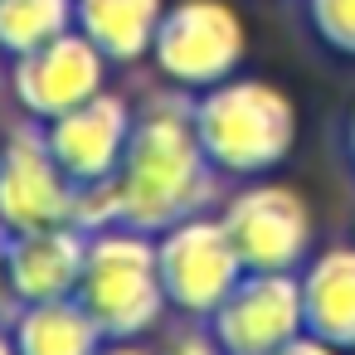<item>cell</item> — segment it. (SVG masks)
Returning <instances> with one entry per match:
<instances>
[{
	"label": "cell",
	"mask_w": 355,
	"mask_h": 355,
	"mask_svg": "<svg viewBox=\"0 0 355 355\" xmlns=\"http://www.w3.org/2000/svg\"><path fill=\"white\" fill-rule=\"evenodd\" d=\"M73 297L93 311L107 340H137L156 331L171 306L161 282L156 234L132 224H107L88 234V258H83V277Z\"/></svg>",
	"instance_id": "3957f363"
},
{
	"label": "cell",
	"mask_w": 355,
	"mask_h": 355,
	"mask_svg": "<svg viewBox=\"0 0 355 355\" xmlns=\"http://www.w3.org/2000/svg\"><path fill=\"white\" fill-rule=\"evenodd\" d=\"M205 331L224 355H277L306 331L302 272H243Z\"/></svg>",
	"instance_id": "52a82bcc"
},
{
	"label": "cell",
	"mask_w": 355,
	"mask_h": 355,
	"mask_svg": "<svg viewBox=\"0 0 355 355\" xmlns=\"http://www.w3.org/2000/svg\"><path fill=\"white\" fill-rule=\"evenodd\" d=\"M78 20V0H0V54H30Z\"/></svg>",
	"instance_id": "9a60e30c"
},
{
	"label": "cell",
	"mask_w": 355,
	"mask_h": 355,
	"mask_svg": "<svg viewBox=\"0 0 355 355\" xmlns=\"http://www.w3.org/2000/svg\"><path fill=\"white\" fill-rule=\"evenodd\" d=\"M6 302H15V297H10V229L0 224V306Z\"/></svg>",
	"instance_id": "d6986e66"
},
{
	"label": "cell",
	"mask_w": 355,
	"mask_h": 355,
	"mask_svg": "<svg viewBox=\"0 0 355 355\" xmlns=\"http://www.w3.org/2000/svg\"><path fill=\"white\" fill-rule=\"evenodd\" d=\"M73 195L78 185L59 166L44 122H20L0 141V224L10 234L20 229H44V224H69L73 219Z\"/></svg>",
	"instance_id": "9c48e42d"
},
{
	"label": "cell",
	"mask_w": 355,
	"mask_h": 355,
	"mask_svg": "<svg viewBox=\"0 0 355 355\" xmlns=\"http://www.w3.org/2000/svg\"><path fill=\"white\" fill-rule=\"evenodd\" d=\"M122 224L161 234L219 195V171L195 132V93L161 88L137 107V127L117 171Z\"/></svg>",
	"instance_id": "6da1fadb"
},
{
	"label": "cell",
	"mask_w": 355,
	"mask_h": 355,
	"mask_svg": "<svg viewBox=\"0 0 355 355\" xmlns=\"http://www.w3.org/2000/svg\"><path fill=\"white\" fill-rule=\"evenodd\" d=\"M98 355H166V350H151V345H141V336H137V340H103Z\"/></svg>",
	"instance_id": "ffe728a7"
},
{
	"label": "cell",
	"mask_w": 355,
	"mask_h": 355,
	"mask_svg": "<svg viewBox=\"0 0 355 355\" xmlns=\"http://www.w3.org/2000/svg\"><path fill=\"white\" fill-rule=\"evenodd\" d=\"M0 59H6V54H0Z\"/></svg>",
	"instance_id": "603a6c76"
},
{
	"label": "cell",
	"mask_w": 355,
	"mask_h": 355,
	"mask_svg": "<svg viewBox=\"0 0 355 355\" xmlns=\"http://www.w3.org/2000/svg\"><path fill=\"white\" fill-rule=\"evenodd\" d=\"M161 15H166V0H78L73 25L112 64H141V59H151Z\"/></svg>",
	"instance_id": "5bb4252c"
},
{
	"label": "cell",
	"mask_w": 355,
	"mask_h": 355,
	"mask_svg": "<svg viewBox=\"0 0 355 355\" xmlns=\"http://www.w3.org/2000/svg\"><path fill=\"white\" fill-rule=\"evenodd\" d=\"M107 69H112V59L73 25V30H64L59 40H49L30 54H15L10 69H6V83H10V98L25 117L54 122L59 112L103 93Z\"/></svg>",
	"instance_id": "ba28073f"
},
{
	"label": "cell",
	"mask_w": 355,
	"mask_h": 355,
	"mask_svg": "<svg viewBox=\"0 0 355 355\" xmlns=\"http://www.w3.org/2000/svg\"><path fill=\"white\" fill-rule=\"evenodd\" d=\"M132 127H137V107L122 93L103 88L88 103L44 122V137H49V146L73 185H98V180H117Z\"/></svg>",
	"instance_id": "30bf717a"
},
{
	"label": "cell",
	"mask_w": 355,
	"mask_h": 355,
	"mask_svg": "<svg viewBox=\"0 0 355 355\" xmlns=\"http://www.w3.org/2000/svg\"><path fill=\"white\" fill-rule=\"evenodd\" d=\"M0 355H20L15 350V336H10V321H0Z\"/></svg>",
	"instance_id": "44dd1931"
},
{
	"label": "cell",
	"mask_w": 355,
	"mask_h": 355,
	"mask_svg": "<svg viewBox=\"0 0 355 355\" xmlns=\"http://www.w3.org/2000/svg\"><path fill=\"white\" fill-rule=\"evenodd\" d=\"M83 258H88V229L78 224H44L10 234V297L15 302L73 297Z\"/></svg>",
	"instance_id": "8fae6325"
},
{
	"label": "cell",
	"mask_w": 355,
	"mask_h": 355,
	"mask_svg": "<svg viewBox=\"0 0 355 355\" xmlns=\"http://www.w3.org/2000/svg\"><path fill=\"white\" fill-rule=\"evenodd\" d=\"M156 258H161V282H166L171 306L195 316V321H209L214 306L248 272L229 229H224V219L209 214V209L161 229L156 234Z\"/></svg>",
	"instance_id": "8992f818"
},
{
	"label": "cell",
	"mask_w": 355,
	"mask_h": 355,
	"mask_svg": "<svg viewBox=\"0 0 355 355\" xmlns=\"http://www.w3.org/2000/svg\"><path fill=\"white\" fill-rule=\"evenodd\" d=\"M345 151H350V166H355V117H350V127H345Z\"/></svg>",
	"instance_id": "7402d4cb"
},
{
	"label": "cell",
	"mask_w": 355,
	"mask_h": 355,
	"mask_svg": "<svg viewBox=\"0 0 355 355\" xmlns=\"http://www.w3.org/2000/svg\"><path fill=\"white\" fill-rule=\"evenodd\" d=\"M277 355H345L340 345H331V340H321V336H311V331H302L297 340H287Z\"/></svg>",
	"instance_id": "ac0fdd59"
},
{
	"label": "cell",
	"mask_w": 355,
	"mask_h": 355,
	"mask_svg": "<svg viewBox=\"0 0 355 355\" xmlns=\"http://www.w3.org/2000/svg\"><path fill=\"white\" fill-rule=\"evenodd\" d=\"M306 20L326 49L355 59V0H306Z\"/></svg>",
	"instance_id": "2e32d148"
},
{
	"label": "cell",
	"mask_w": 355,
	"mask_h": 355,
	"mask_svg": "<svg viewBox=\"0 0 355 355\" xmlns=\"http://www.w3.org/2000/svg\"><path fill=\"white\" fill-rule=\"evenodd\" d=\"M243 54H248V30L229 0H175V6H166L151 44L156 73L185 93H205L234 78Z\"/></svg>",
	"instance_id": "277c9868"
},
{
	"label": "cell",
	"mask_w": 355,
	"mask_h": 355,
	"mask_svg": "<svg viewBox=\"0 0 355 355\" xmlns=\"http://www.w3.org/2000/svg\"><path fill=\"white\" fill-rule=\"evenodd\" d=\"M166 355H224V350L209 340V331H185L166 345Z\"/></svg>",
	"instance_id": "e0dca14e"
},
{
	"label": "cell",
	"mask_w": 355,
	"mask_h": 355,
	"mask_svg": "<svg viewBox=\"0 0 355 355\" xmlns=\"http://www.w3.org/2000/svg\"><path fill=\"white\" fill-rule=\"evenodd\" d=\"M195 132L229 180L277 171L297 146V103L268 78H224L195 93Z\"/></svg>",
	"instance_id": "7a4b0ae2"
},
{
	"label": "cell",
	"mask_w": 355,
	"mask_h": 355,
	"mask_svg": "<svg viewBox=\"0 0 355 355\" xmlns=\"http://www.w3.org/2000/svg\"><path fill=\"white\" fill-rule=\"evenodd\" d=\"M10 336L20 355H98L103 326L78 297H49V302H15Z\"/></svg>",
	"instance_id": "4fadbf2b"
},
{
	"label": "cell",
	"mask_w": 355,
	"mask_h": 355,
	"mask_svg": "<svg viewBox=\"0 0 355 355\" xmlns=\"http://www.w3.org/2000/svg\"><path fill=\"white\" fill-rule=\"evenodd\" d=\"M248 272H302L316 243V219L302 190L282 180H243L219 209Z\"/></svg>",
	"instance_id": "5b68a950"
},
{
	"label": "cell",
	"mask_w": 355,
	"mask_h": 355,
	"mask_svg": "<svg viewBox=\"0 0 355 355\" xmlns=\"http://www.w3.org/2000/svg\"><path fill=\"white\" fill-rule=\"evenodd\" d=\"M306 331L355 350V243H331L302 263Z\"/></svg>",
	"instance_id": "7c38bea8"
}]
</instances>
